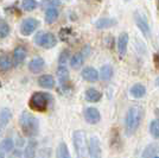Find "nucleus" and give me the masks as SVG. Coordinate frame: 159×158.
Instances as JSON below:
<instances>
[{"mask_svg": "<svg viewBox=\"0 0 159 158\" xmlns=\"http://www.w3.org/2000/svg\"><path fill=\"white\" fill-rule=\"evenodd\" d=\"M19 126L26 137H34L38 133L39 123L38 119L29 112H23L19 117Z\"/></svg>", "mask_w": 159, "mask_h": 158, "instance_id": "obj_1", "label": "nucleus"}, {"mask_svg": "<svg viewBox=\"0 0 159 158\" xmlns=\"http://www.w3.org/2000/svg\"><path fill=\"white\" fill-rule=\"evenodd\" d=\"M52 100V98L47 94V93H42V92H37L32 94V96L30 98V101H29V106L32 111H36V112H45L49 107V104L50 101Z\"/></svg>", "mask_w": 159, "mask_h": 158, "instance_id": "obj_2", "label": "nucleus"}, {"mask_svg": "<svg viewBox=\"0 0 159 158\" xmlns=\"http://www.w3.org/2000/svg\"><path fill=\"white\" fill-rule=\"evenodd\" d=\"M140 120H141V109L139 107L134 106L132 108H129L126 117L127 134H132V133L137 131V128L140 125Z\"/></svg>", "mask_w": 159, "mask_h": 158, "instance_id": "obj_3", "label": "nucleus"}, {"mask_svg": "<svg viewBox=\"0 0 159 158\" xmlns=\"http://www.w3.org/2000/svg\"><path fill=\"white\" fill-rule=\"evenodd\" d=\"M73 142L75 150L79 157H84L87 155V139L84 131H75L73 134Z\"/></svg>", "mask_w": 159, "mask_h": 158, "instance_id": "obj_4", "label": "nucleus"}, {"mask_svg": "<svg viewBox=\"0 0 159 158\" xmlns=\"http://www.w3.org/2000/svg\"><path fill=\"white\" fill-rule=\"evenodd\" d=\"M34 43L38 46L45 48V49H51L57 44V40L52 33L49 32H38L34 36Z\"/></svg>", "mask_w": 159, "mask_h": 158, "instance_id": "obj_5", "label": "nucleus"}, {"mask_svg": "<svg viewBox=\"0 0 159 158\" xmlns=\"http://www.w3.org/2000/svg\"><path fill=\"white\" fill-rule=\"evenodd\" d=\"M38 24L39 23H38L37 19H34V18H26V19L23 20V23L20 25V32L24 36H30L37 29Z\"/></svg>", "mask_w": 159, "mask_h": 158, "instance_id": "obj_6", "label": "nucleus"}, {"mask_svg": "<svg viewBox=\"0 0 159 158\" xmlns=\"http://www.w3.org/2000/svg\"><path fill=\"white\" fill-rule=\"evenodd\" d=\"M89 155L93 158L101 157V145L98 137H92L89 140Z\"/></svg>", "mask_w": 159, "mask_h": 158, "instance_id": "obj_7", "label": "nucleus"}, {"mask_svg": "<svg viewBox=\"0 0 159 158\" xmlns=\"http://www.w3.org/2000/svg\"><path fill=\"white\" fill-rule=\"evenodd\" d=\"M84 119L89 124H98L101 119V115L96 108L89 107V108H86V111H84Z\"/></svg>", "mask_w": 159, "mask_h": 158, "instance_id": "obj_8", "label": "nucleus"}, {"mask_svg": "<svg viewBox=\"0 0 159 158\" xmlns=\"http://www.w3.org/2000/svg\"><path fill=\"white\" fill-rule=\"evenodd\" d=\"M11 118H12V112L10 108H1L0 109V134L4 131V128L8 125Z\"/></svg>", "mask_w": 159, "mask_h": 158, "instance_id": "obj_9", "label": "nucleus"}, {"mask_svg": "<svg viewBox=\"0 0 159 158\" xmlns=\"http://www.w3.org/2000/svg\"><path fill=\"white\" fill-rule=\"evenodd\" d=\"M81 75L88 82H95V81H98V79H99V72H98V70L92 68V67L84 68L82 70V72H81Z\"/></svg>", "mask_w": 159, "mask_h": 158, "instance_id": "obj_10", "label": "nucleus"}, {"mask_svg": "<svg viewBox=\"0 0 159 158\" xmlns=\"http://www.w3.org/2000/svg\"><path fill=\"white\" fill-rule=\"evenodd\" d=\"M26 57V49L23 46H17L13 51V63L14 66H19L24 62Z\"/></svg>", "mask_w": 159, "mask_h": 158, "instance_id": "obj_11", "label": "nucleus"}, {"mask_svg": "<svg viewBox=\"0 0 159 158\" xmlns=\"http://www.w3.org/2000/svg\"><path fill=\"white\" fill-rule=\"evenodd\" d=\"M127 44H128V35L126 32H122L118 38V51L120 56L126 55Z\"/></svg>", "mask_w": 159, "mask_h": 158, "instance_id": "obj_12", "label": "nucleus"}, {"mask_svg": "<svg viewBox=\"0 0 159 158\" xmlns=\"http://www.w3.org/2000/svg\"><path fill=\"white\" fill-rule=\"evenodd\" d=\"M44 66H45L44 59L40 58V57H36V58H33L32 61L29 63V69H30L33 74H37V72H42V70L44 69Z\"/></svg>", "mask_w": 159, "mask_h": 158, "instance_id": "obj_13", "label": "nucleus"}, {"mask_svg": "<svg viewBox=\"0 0 159 158\" xmlns=\"http://www.w3.org/2000/svg\"><path fill=\"white\" fill-rule=\"evenodd\" d=\"M38 85L45 89H52L55 86V80L51 75H42L38 79Z\"/></svg>", "mask_w": 159, "mask_h": 158, "instance_id": "obj_14", "label": "nucleus"}, {"mask_svg": "<svg viewBox=\"0 0 159 158\" xmlns=\"http://www.w3.org/2000/svg\"><path fill=\"white\" fill-rule=\"evenodd\" d=\"M57 76H58L60 83L62 86H66V82H69V72H68L66 66H61L60 64L58 69H57Z\"/></svg>", "mask_w": 159, "mask_h": 158, "instance_id": "obj_15", "label": "nucleus"}, {"mask_svg": "<svg viewBox=\"0 0 159 158\" xmlns=\"http://www.w3.org/2000/svg\"><path fill=\"white\" fill-rule=\"evenodd\" d=\"M135 21L138 24V27L141 30V32L145 35L146 37H150L151 36V31H150V27H148V24L144 18H141L139 14L135 16Z\"/></svg>", "mask_w": 159, "mask_h": 158, "instance_id": "obj_16", "label": "nucleus"}, {"mask_svg": "<svg viewBox=\"0 0 159 158\" xmlns=\"http://www.w3.org/2000/svg\"><path fill=\"white\" fill-rule=\"evenodd\" d=\"M13 64V61L11 59V57L8 55H1L0 56V70L7 72V70H10L12 68Z\"/></svg>", "mask_w": 159, "mask_h": 158, "instance_id": "obj_17", "label": "nucleus"}, {"mask_svg": "<svg viewBox=\"0 0 159 158\" xmlns=\"http://www.w3.org/2000/svg\"><path fill=\"white\" fill-rule=\"evenodd\" d=\"M159 156V145L157 144H151L148 145L145 149V151L143 153V157L144 158H152Z\"/></svg>", "mask_w": 159, "mask_h": 158, "instance_id": "obj_18", "label": "nucleus"}, {"mask_svg": "<svg viewBox=\"0 0 159 158\" xmlns=\"http://www.w3.org/2000/svg\"><path fill=\"white\" fill-rule=\"evenodd\" d=\"M116 24V20L112 18H101L95 23V26L98 29H108L111 26H114Z\"/></svg>", "mask_w": 159, "mask_h": 158, "instance_id": "obj_19", "label": "nucleus"}, {"mask_svg": "<svg viewBox=\"0 0 159 158\" xmlns=\"http://www.w3.org/2000/svg\"><path fill=\"white\" fill-rule=\"evenodd\" d=\"M58 18V11L56 10V7H50L48 8L45 12V21L48 24H52Z\"/></svg>", "mask_w": 159, "mask_h": 158, "instance_id": "obj_20", "label": "nucleus"}, {"mask_svg": "<svg viewBox=\"0 0 159 158\" xmlns=\"http://www.w3.org/2000/svg\"><path fill=\"white\" fill-rule=\"evenodd\" d=\"M131 94H132L134 98L140 99V98H143L146 94V88L143 86V85L137 83V85H134V86L131 88Z\"/></svg>", "mask_w": 159, "mask_h": 158, "instance_id": "obj_21", "label": "nucleus"}, {"mask_svg": "<svg viewBox=\"0 0 159 158\" xmlns=\"http://www.w3.org/2000/svg\"><path fill=\"white\" fill-rule=\"evenodd\" d=\"M86 99L90 102H98L101 99V93L94 88H90L86 92Z\"/></svg>", "mask_w": 159, "mask_h": 158, "instance_id": "obj_22", "label": "nucleus"}, {"mask_svg": "<svg viewBox=\"0 0 159 158\" xmlns=\"http://www.w3.org/2000/svg\"><path fill=\"white\" fill-rule=\"evenodd\" d=\"M83 59H84V56H83L82 53H75L73 57H71V59H70V66H71V68H74V69L80 68V67L82 66V63H83Z\"/></svg>", "mask_w": 159, "mask_h": 158, "instance_id": "obj_23", "label": "nucleus"}, {"mask_svg": "<svg viewBox=\"0 0 159 158\" xmlns=\"http://www.w3.org/2000/svg\"><path fill=\"white\" fill-rule=\"evenodd\" d=\"M56 157L57 158H70V153L68 151L66 143H61L57 147V152H56Z\"/></svg>", "mask_w": 159, "mask_h": 158, "instance_id": "obj_24", "label": "nucleus"}, {"mask_svg": "<svg viewBox=\"0 0 159 158\" xmlns=\"http://www.w3.org/2000/svg\"><path fill=\"white\" fill-rule=\"evenodd\" d=\"M113 76V69L111 66H103L101 68V72H100V77L103 81H108L111 80Z\"/></svg>", "mask_w": 159, "mask_h": 158, "instance_id": "obj_25", "label": "nucleus"}, {"mask_svg": "<svg viewBox=\"0 0 159 158\" xmlns=\"http://www.w3.org/2000/svg\"><path fill=\"white\" fill-rule=\"evenodd\" d=\"M36 147H37V142L32 139L29 145L26 146V149H25V152H24V156L25 157H33L34 156V153H36Z\"/></svg>", "mask_w": 159, "mask_h": 158, "instance_id": "obj_26", "label": "nucleus"}, {"mask_svg": "<svg viewBox=\"0 0 159 158\" xmlns=\"http://www.w3.org/2000/svg\"><path fill=\"white\" fill-rule=\"evenodd\" d=\"M0 146L2 147V150L5 152H11L14 147V143L11 138H5L0 143Z\"/></svg>", "mask_w": 159, "mask_h": 158, "instance_id": "obj_27", "label": "nucleus"}, {"mask_svg": "<svg viewBox=\"0 0 159 158\" xmlns=\"http://www.w3.org/2000/svg\"><path fill=\"white\" fill-rule=\"evenodd\" d=\"M38 6V2L36 0H23L21 1V7L25 11H32Z\"/></svg>", "mask_w": 159, "mask_h": 158, "instance_id": "obj_28", "label": "nucleus"}, {"mask_svg": "<svg viewBox=\"0 0 159 158\" xmlns=\"http://www.w3.org/2000/svg\"><path fill=\"white\" fill-rule=\"evenodd\" d=\"M150 132L154 138H159V119L153 120L150 125Z\"/></svg>", "mask_w": 159, "mask_h": 158, "instance_id": "obj_29", "label": "nucleus"}, {"mask_svg": "<svg viewBox=\"0 0 159 158\" xmlns=\"http://www.w3.org/2000/svg\"><path fill=\"white\" fill-rule=\"evenodd\" d=\"M10 35V26L6 21L0 20V38H5Z\"/></svg>", "mask_w": 159, "mask_h": 158, "instance_id": "obj_30", "label": "nucleus"}, {"mask_svg": "<svg viewBox=\"0 0 159 158\" xmlns=\"http://www.w3.org/2000/svg\"><path fill=\"white\" fill-rule=\"evenodd\" d=\"M42 7H47V8H50V7H57L61 5V0H43L40 2Z\"/></svg>", "mask_w": 159, "mask_h": 158, "instance_id": "obj_31", "label": "nucleus"}, {"mask_svg": "<svg viewBox=\"0 0 159 158\" xmlns=\"http://www.w3.org/2000/svg\"><path fill=\"white\" fill-rule=\"evenodd\" d=\"M68 58H69V50H63L61 53L60 57H58V63L61 66H66V63L68 62Z\"/></svg>", "mask_w": 159, "mask_h": 158, "instance_id": "obj_32", "label": "nucleus"}, {"mask_svg": "<svg viewBox=\"0 0 159 158\" xmlns=\"http://www.w3.org/2000/svg\"><path fill=\"white\" fill-rule=\"evenodd\" d=\"M71 36V30L68 29V27H64L60 31V38L62 40H68Z\"/></svg>", "mask_w": 159, "mask_h": 158, "instance_id": "obj_33", "label": "nucleus"}, {"mask_svg": "<svg viewBox=\"0 0 159 158\" xmlns=\"http://www.w3.org/2000/svg\"><path fill=\"white\" fill-rule=\"evenodd\" d=\"M154 63H156L157 68H159V53H157L154 55Z\"/></svg>", "mask_w": 159, "mask_h": 158, "instance_id": "obj_34", "label": "nucleus"}, {"mask_svg": "<svg viewBox=\"0 0 159 158\" xmlns=\"http://www.w3.org/2000/svg\"><path fill=\"white\" fill-rule=\"evenodd\" d=\"M5 153H6V152L4 151V150H2V147L0 146V157H4V156H5Z\"/></svg>", "mask_w": 159, "mask_h": 158, "instance_id": "obj_35", "label": "nucleus"}, {"mask_svg": "<svg viewBox=\"0 0 159 158\" xmlns=\"http://www.w3.org/2000/svg\"><path fill=\"white\" fill-rule=\"evenodd\" d=\"M156 85H157V86L159 87V77H158V79H157V81H156Z\"/></svg>", "mask_w": 159, "mask_h": 158, "instance_id": "obj_36", "label": "nucleus"}, {"mask_svg": "<svg viewBox=\"0 0 159 158\" xmlns=\"http://www.w3.org/2000/svg\"><path fill=\"white\" fill-rule=\"evenodd\" d=\"M0 87H1V83H0Z\"/></svg>", "mask_w": 159, "mask_h": 158, "instance_id": "obj_37", "label": "nucleus"}]
</instances>
